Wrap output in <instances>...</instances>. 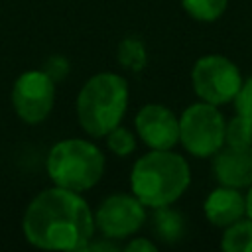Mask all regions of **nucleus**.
<instances>
[{
    "instance_id": "1",
    "label": "nucleus",
    "mask_w": 252,
    "mask_h": 252,
    "mask_svg": "<svg viewBox=\"0 0 252 252\" xmlns=\"http://www.w3.org/2000/svg\"><path fill=\"white\" fill-rule=\"evenodd\" d=\"M22 228L26 240L43 250H87L94 217L81 193L55 185L32 199Z\"/></svg>"
},
{
    "instance_id": "2",
    "label": "nucleus",
    "mask_w": 252,
    "mask_h": 252,
    "mask_svg": "<svg viewBox=\"0 0 252 252\" xmlns=\"http://www.w3.org/2000/svg\"><path fill=\"white\" fill-rule=\"evenodd\" d=\"M191 183L183 156L171 150H152L132 165L130 187L142 205L158 209L175 203Z\"/></svg>"
},
{
    "instance_id": "3",
    "label": "nucleus",
    "mask_w": 252,
    "mask_h": 252,
    "mask_svg": "<svg viewBox=\"0 0 252 252\" xmlns=\"http://www.w3.org/2000/svg\"><path fill=\"white\" fill-rule=\"evenodd\" d=\"M128 108V83L116 73H96L79 91L77 118L81 128L93 136L102 138L116 128Z\"/></svg>"
},
{
    "instance_id": "4",
    "label": "nucleus",
    "mask_w": 252,
    "mask_h": 252,
    "mask_svg": "<svg viewBox=\"0 0 252 252\" xmlns=\"http://www.w3.org/2000/svg\"><path fill=\"white\" fill-rule=\"evenodd\" d=\"M45 165L55 185L83 193L102 177L104 156L89 140L67 138L51 146Z\"/></svg>"
},
{
    "instance_id": "5",
    "label": "nucleus",
    "mask_w": 252,
    "mask_h": 252,
    "mask_svg": "<svg viewBox=\"0 0 252 252\" xmlns=\"http://www.w3.org/2000/svg\"><path fill=\"white\" fill-rule=\"evenodd\" d=\"M224 124L215 104L195 102L179 116V142L195 158H213L224 146Z\"/></svg>"
},
{
    "instance_id": "6",
    "label": "nucleus",
    "mask_w": 252,
    "mask_h": 252,
    "mask_svg": "<svg viewBox=\"0 0 252 252\" xmlns=\"http://www.w3.org/2000/svg\"><path fill=\"white\" fill-rule=\"evenodd\" d=\"M191 85L203 102L220 106L232 102L242 85V75L228 57L205 55L191 69Z\"/></svg>"
},
{
    "instance_id": "7",
    "label": "nucleus",
    "mask_w": 252,
    "mask_h": 252,
    "mask_svg": "<svg viewBox=\"0 0 252 252\" xmlns=\"http://www.w3.org/2000/svg\"><path fill=\"white\" fill-rule=\"evenodd\" d=\"M55 102V81L43 69L22 73L12 87V106L16 114L28 122L37 124L45 120Z\"/></svg>"
},
{
    "instance_id": "8",
    "label": "nucleus",
    "mask_w": 252,
    "mask_h": 252,
    "mask_svg": "<svg viewBox=\"0 0 252 252\" xmlns=\"http://www.w3.org/2000/svg\"><path fill=\"white\" fill-rule=\"evenodd\" d=\"M144 220L146 205H142V201L134 193H114L106 197L94 213V224L108 240L132 236L142 228Z\"/></svg>"
},
{
    "instance_id": "9",
    "label": "nucleus",
    "mask_w": 252,
    "mask_h": 252,
    "mask_svg": "<svg viewBox=\"0 0 252 252\" xmlns=\"http://www.w3.org/2000/svg\"><path fill=\"white\" fill-rule=\"evenodd\" d=\"M134 126L150 150H171L179 142V118L163 104H146L136 112Z\"/></svg>"
},
{
    "instance_id": "10",
    "label": "nucleus",
    "mask_w": 252,
    "mask_h": 252,
    "mask_svg": "<svg viewBox=\"0 0 252 252\" xmlns=\"http://www.w3.org/2000/svg\"><path fill=\"white\" fill-rule=\"evenodd\" d=\"M213 173L220 185L246 189L252 185V146H222L213 156Z\"/></svg>"
},
{
    "instance_id": "11",
    "label": "nucleus",
    "mask_w": 252,
    "mask_h": 252,
    "mask_svg": "<svg viewBox=\"0 0 252 252\" xmlns=\"http://www.w3.org/2000/svg\"><path fill=\"white\" fill-rule=\"evenodd\" d=\"M203 211L211 224L224 228L234 220L246 217V197L236 187L220 185L207 195Z\"/></svg>"
},
{
    "instance_id": "12",
    "label": "nucleus",
    "mask_w": 252,
    "mask_h": 252,
    "mask_svg": "<svg viewBox=\"0 0 252 252\" xmlns=\"http://www.w3.org/2000/svg\"><path fill=\"white\" fill-rule=\"evenodd\" d=\"M152 228L156 232V236L163 242H177L181 236H183V230H185V222H183V217L169 209L167 207H158L156 213H154V222H152Z\"/></svg>"
},
{
    "instance_id": "13",
    "label": "nucleus",
    "mask_w": 252,
    "mask_h": 252,
    "mask_svg": "<svg viewBox=\"0 0 252 252\" xmlns=\"http://www.w3.org/2000/svg\"><path fill=\"white\" fill-rule=\"evenodd\" d=\"M220 248L224 252H252V219H238L224 226Z\"/></svg>"
},
{
    "instance_id": "14",
    "label": "nucleus",
    "mask_w": 252,
    "mask_h": 252,
    "mask_svg": "<svg viewBox=\"0 0 252 252\" xmlns=\"http://www.w3.org/2000/svg\"><path fill=\"white\" fill-rule=\"evenodd\" d=\"M118 61L122 67L130 69V71H142L146 67V61H148L144 41L138 37H132V35L124 37L118 43Z\"/></svg>"
},
{
    "instance_id": "15",
    "label": "nucleus",
    "mask_w": 252,
    "mask_h": 252,
    "mask_svg": "<svg viewBox=\"0 0 252 252\" xmlns=\"http://www.w3.org/2000/svg\"><path fill=\"white\" fill-rule=\"evenodd\" d=\"M228 0H181L183 10L197 22H215L226 10Z\"/></svg>"
},
{
    "instance_id": "16",
    "label": "nucleus",
    "mask_w": 252,
    "mask_h": 252,
    "mask_svg": "<svg viewBox=\"0 0 252 252\" xmlns=\"http://www.w3.org/2000/svg\"><path fill=\"white\" fill-rule=\"evenodd\" d=\"M224 146L244 148L252 146V120L236 114L224 124Z\"/></svg>"
},
{
    "instance_id": "17",
    "label": "nucleus",
    "mask_w": 252,
    "mask_h": 252,
    "mask_svg": "<svg viewBox=\"0 0 252 252\" xmlns=\"http://www.w3.org/2000/svg\"><path fill=\"white\" fill-rule=\"evenodd\" d=\"M106 146L114 156L124 158V156H130L136 150V138L130 130H126L118 124L116 128H112L106 134Z\"/></svg>"
},
{
    "instance_id": "18",
    "label": "nucleus",
    "mask_w": 252,
    "mask_h": 252,
    "mask_svg": "<svg viewBox=\"0 0 252 252\" xmlns=\"http://www.w3.org/2000/svg\"><path fill=\"white\" fill-rule=\"evenodd\" d=\"M236 114H242L246 118L252 120V77H248L246 81L242 79V85L236 93V96L232 98Z\"/></svg>"
},
{
    "instance_id": "19",
    "label": "nucleus",
    "mask_w": 252,
    "mask_h": 252,
    "mask_svg": "<svg viewBox=\"0 0 252 252\" xmlns=\"http://www.w3.org/2000/svg\"><path fill=\"white\" fill-rule=\"evenodd\" d=\"M43 71L57 83V81H63L67 75H69V61L61 55H51L45 59L43 63Z\"/></svg>"
},
{
    "instance_id": "20",
    "label": "nucleus",
    "mask_w": 252,
    "mask_h": 252,
    "mask_svg": "<svg viewBox=\"0 0 252 252\" xmlns=\"http://www.w3.org/2000/svg\"><path fill=\"white\" fill-rule=\"evenodd\" d=\"M124 250H128V252H156V244L152 240H148V238L138 236V238L130 240L124 246Z\"/></svg>"
},
{
    "instance_id": "21",
    "label": "nucleus",
    "mask_w": 252,
    "mask_h": 252,
    "mask_svg": "<svg viewBox=\"0 0 252 252\" xmlns=\"http://www.w3.org/2000/svg\"><path fill=\"white\" fill-rule=\"evenodd\" d=\"M246 217L252 219V185L248 187V193H246Z\"/></svg>"
}]
</instances>
